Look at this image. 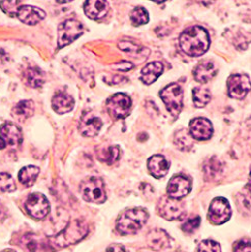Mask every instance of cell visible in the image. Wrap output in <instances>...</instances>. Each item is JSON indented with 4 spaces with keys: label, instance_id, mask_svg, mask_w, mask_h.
I'll return each mask as SVG.
<instances>
[{
    "label": "cell",
    "instance_id": "obj_1",
    "mask_svg": "<svg viewBox=\"0 0 251 252\" xmlns=\"http://www.w3.org/2000/svg\"><path fill=\"white\" fill-rule=\"evenodd\" d=\"M182 51L193 57L205 54L211 44L208 31L200 26H193L184 30L179 38Z\"/></svg>",
    "mask_w": 251,
    "mask_h": 252
},
{
    "label": "cell",
    "instance_id": "obj_2",
    "mask_svg": "<svg viewBox=\"0 0 251 252\" xmlns=\"http://www.w3.org/2000/svg\"><path fill=\"white\" fill-rule=\"evenodd\" d=\"M89 232L88 225L81 220H74L59 234L49 238V244L55 249L64 248L83 240Z\"/></svg>",
    "mask_w": 251,
    "mask_h": 252
},
{
    "label": "cell",
    "instance_id": "obj_3",
    "mask_svg": "<svg viewBox=\"0 0 251 252\" xmlns=\"http://www.w3.org/2000/svg\"><path fill=\"white\" fill-rule=\"evenodd\" d=\"M149 219V213L144 208H135L123 212L116 222V229L122 235L134 234L142 229Z\"/></svg>",
    "mask_w": 251,
    "mask_h": 252
},
{
    "label": "cell",
    "instance_id": "obj_4",
    "mask_svg": "<svg viewBox=\"0 0 251 252\" xmlns=\"http://www.w3.org/2000/svg\"><path fill=\"white\" fill-rule=\"evenodd\" d=\"M83 198L92 203H103L106 201L104 181L98 177H90L84 180L80 186Z\"/></svg>",
    "mask_w": 251,
    "mask_h": 252
},
{
    "label": "cell",
    "instance_id": "obj_5",
    "mask_svg": "<svg viewBox=\"0 0 251 252\" xmlns=\"http://www.w3.org/2000/svg\"><path fill=\"white\" fill-rule=\"evenodd\" d=\"M160 96L172 116L178 117L183 108V91L177 84H171L164 88Z\"/></svg>",
    "mask_w": 251,
    "mask_h": 252
},
{
    "label": "cell",
    "instance_id": "obj_6",
    "mask_svg": "<svg viewBox=\"0 0 251 252\" xmlns=\"http://www.w3.org/2000/svg\"><path fill=\"white\" fill-rule=\"evenodd\" d=\"M84 33L83 25L76 20H66L58 27V48L69 45Z\"/></svg>",
    "mask_w": 251,
    "mask_h": 252
},
{
    "label": "cell",
    "instance_id": "obj_7",
    "mask_svg": "<svg viewBox=\"0 0 251 252\" xmlns=\"http://www.w3.org/2000/svg\"><path fill=\"white\" fill-rule=\"evenodd\" d=\"M131 99L126 94L118 93L107 100V110L115 119H124L130 114Z\"/></svg>",
    "mask_w": 251,
    "mask_h": 252
},
{
    "label": "cell",
    "instance_id": "obj_8",
    "mask_svg": "<svg viewBox=\"0 0 251 252\" xmlns=\"http://www.w3.org/2000/svg\"><path fill=\"white\" fill-rule=\"evenodd\" d=\"M232 215L229 201L224 197L213 199L209 209L208 218L214 225H222L230 220Z\"/></svg>",
    "mask_w": 251,
    "mask_h": 252
},
{
    "label": "cell",
    "instance_id": "obj_9",
    "mask_svg": "<svg viewBox=\"0 0 251 252\" xmlns=\"http://www.w3.org/2000/svg\"><path fill=\"white\" fill-rule=\"evenodd\" d=\"M157 211L162 218L168 220H174L180 219L184 215L185 208L179 199L164 196L157 206Z\"/></svg>",
    "mask_w": 251,
    "mask_h": 252
},
{
    "label": "cell",
    "instance_id": "obj_10",
    "mask_svg": "<svg viewBox=\"0 0 251 252\" xmlns=\"http://www.w3.org/2000/svg\"><path fill=\"white\" fill-rule=\"evenodd\" d=\"M28 214L35 219H43L48 215L50 204L48 199L42 193L30 194L25 203Z\"/></svg>",
    "mask_w": 251,
    "mask_h": 252
},
{
    "label": "cell",
    "instance_id": "obj_11",
    "mask_svg": "<svg viewBox=\"0 0 251 252\" xmlns=\"http://www.w3.org/2000/svg\"><path fill=\"white\" fill-rule=\"evenodd\" d=\"M229 96L234 99H243L250 91V78L247 74H233L228 78Z\"/></svg>",
    "mask_w": 251,
    "mask_h": 252
},
{
    "label": "cell",
    "instance_id": "obj_12",
    "mask_svg": "<svg viewBox=\"0 0 251 252\" xmlns=\"http://www.w3.org/2000/svg\"><path fill=\"white\" fill-rule=\"evenodd\" d=\"M191 181L184 175L173 176L167 186L168 196L174 199H180L185 197L191 191Z\"/></svg>",
    "mask_w": 251,
    "mask_h": 252
},
{
    "label": "cell",
    "instance_id": "obj_13",
    "mask_svg": "<svg viewBox=\"0 0 251 252\" xmlns=\"http://www.w3.org/2000/svg\"><path fill=\"white\" fill-rule=\"evenodd\" d=\"M102 126L103 122L98 116L91 111H87L81 117L78 130L86 137H94L100 132Z\"/></svg>",
    "mask_w": 251,
    "mask_h": 252
},
{
    "label": "cell",
    "instance_id": "obj_14",
    "mask_svg": "<svg viewBox=\"0 0 251 252\" xmlns=\"http://www.w3.org/2000/svg\"><path fill=\"white\" fill-rule=\"evenodd\" d=\"M189 133L196 140H208L213 135V125L207 118H194L189 124Z\"/></svg>",
    "mask_w": 251,
    "mask_h": 252
},
{
    "label": "cell",
    "instance_id": "obj_15",
    "mask_svg": "<svg viewBox=\"0 0 251 252\" xmlns=\"http://www.w3.org/2000/svg\"><path fill=\"white\" fill-rule=\"evenodd\" d=\"M0 136L5 141L6 146L12 148L19 147L23 141V134L21 128L17 124L5 122L0 126Z\"/></svg>",
    "mask_w": 251,
    "mask_h": 252
},
{
    "label": "cell",
    "instance_id": "obj_16",
    "mask_svg": "<svg viewBox=\"0 0 251 252\" xmlns=\"http://www.w3.org/2000/svg\"><path fill=\"white\" fill-rule=\"evenodd\" d=\"M17 17L22 23L30 26H34L45 19L46 13L44 10L36 6L22 5L17 12Z\"/></svg>",
    "mask_w": 251,
    "mask_h": 252
},
{
    "label": "cell",
    "instance_id": "obj_17",
    "mask_svg": "<svg viewBox=\"0 0 251 252\" xmlns=\"http://www.w3.org/2000/svg\"><path fill=\"white\" fill-rule=\"evenodd\" d=\"M147 243L155 251H160L170 247L171 238L167 232L162 229H155L147 236Z\"/></svg>",
    "mask_w": 251,
    "mask_h": 252
},
{
    "label": "cell",
    "instance_id": "obj_18",
    "mask_svg": "<svg viewBox=\"0 0 251 252\" xmlns=\"http://www.w3.org/2000/svg\"><path fill=\"white\" fill-rule=\"evenodd\" d=\"M148 168L150 173L155 178L160 179L168 174L170 163L167 161L164 156L154 155L148 161Z\"/></svg>",
    "mask_w": 251,
    "mask_h": 252
},
{
    "label": "cell",
    "instance_id": "obj_19",
    "mask_svg": "<svg viewBox=\"0 0 251 252\" xmlns=\"http://www.w3.org/2000/svg\"><path fill=\"white\" fill-rule=\"evenodd\" d=\"M84 10L89 19L100 20L108 13L109 6L106 1L102 0H91L84 4Z\"/></svg>",
    "mask_w": 251,
    "mask_h": 252
},
{
    "label": "cell",
    "instance_id": "obj_20",
    "mask_svg": "<svg viewBox=\"0 0 251 252\" xmlns=\"http://www.w3.org/2000/svg\"><path fill=\"white\" fill-rule=\"evenodd\" d=\"M52 107L58 114H65L70 112L74 107V100L64 92L57 93L52 99Z\"/></svg>",
    "mask_w": 251,
    "mask_h": 252
},
{
    "label": "cell",
    "instance_id": "obj_21",
    "mask_svg": "<svg viewBox=\"0 0 251 252\" xmlns=\"http://www.w3.org/2000/svg\"><path fill=\"white\" fill-rule=\"evenodd\" d=\"M195 81L200 84H206L217 74V68L212 61H201L194 69Z\"/></svg>",
    "mask_w": 251,
    "mask_h": 252
},
{
    "label": "cell",
    "instance_id": "obj_22",
    "mask_svg": "<svg viewBox=\"0 0 251 252\" xmlns=\"http://www.w3.org/2000/svg\"><path fill=\"white\" fill-rule=\"evenodd\" d=\"M164 70V65L159 61H154L149 63L142 70L140 80L146 85H152L155 83L158 77L162 74Z\"/></svg>",
    "mask_w": 251,
    "mask_h": 252
},
{
    "label": "cell",
    "instance_id": "obj_23",
    "mask_svg": "<svg viewBox=\"0 0 251 252\" xmlns=\"http://www.w3.org/2000/svg\"><path fill=\"white\" fill-rule=\"evenodd\" d=\"M34 113H35V104L31 100L22 101L19 104L15 105L14 108L12 109L13 117L20 121H25L28 118L32 117Z\"/></svg>",
    "mask_w": 251,
    "mask_h": 252
},
{
    "label": "cell",
    "instance_id": "obj_24",
    "mask_svg": "<svg viewBox=\"0 0 251 252\" xmlns=\"http://www.w3.org/2000/svg\"><path fill=\"white\" fill-rule=\"evenodd\" d=\"M25 83L32 88H41L45 83V76L41 69L30 67L24 73Z\"/></svg>",
    "mask_w": 251,
    "mask_h": 252
},
{
    "label": "cell",
    "instance_id": "obj_25",
    "mask_svg": "<svg viewBox=\"0 0 251 252\" xmlns=\"http://www.w3.org/2000/svg\"><path fill=\"white\" fill-rule=\"evenodd\" d=\"M121 157V150L118 146H110L103 148L98 152V158L101 162H104L108 165H113L119 161Z\"/></svg>",
    "mask_w": 251,
    "mask_h": 252
},
{
    "label": "cell",
    "instance_id": "obj_26",
    "mask_svg": "<svg viewBox=\"0 0 251 252\" xmlns=\"http://www.w3.org/2000/svg\"><path fill=\"white\" fill-rule=\"evenodd\" d=\"M39 173H40V169L38 167H35V166L24 167L19 173V180L25 186L30 187L36 182Z\"/></svg>",
    "mask_w": 251,
    "mask_h": 252
},
{
    "label": "cell",
    "instance_id": "obj_27",
    "mask_svg": "<svg viewBox=\"0 0 251 252\" xmlns=\"http://www.w3.org/2000/svg\"><path fill=\"white\" fill-rule=\"evenodd\" d=\"M174 144L176 148L182 152L189 151L193 147V140L189 133L186 129H180L175 133Z\"/></svg>",
    "mask_w": 251,
    "mask_h": 252
},
{
    "label": "cell",
    "instance_id": "obj_28",
    "mask_svg": "<svg viewBox=\"0 0 251 252\" xmlns=\"http://www.w3.org/2000/svg\"><path fill=\"white\" fill-rule=\"evenodd\" d=\"M192 96H193L194 105L197 108H203L210 103L211 98H212V94L209 89L197 87V88H194V90L192 92Z\"/></svg>",
    "mask_w": 251,
    "mask_h": 252
},
{
    "label": "cell",
    "instance_id": "obj_29",
    "mask_svg": "<svg viewBox=\"0 0 251 252\" xmlns=\"http://www.w3.org/2000/svg\"><path fill=\"white\" fill-rule=\"evenodd\" d=\"M118 47L120 50L126 52L132 56H144L147 58L148 54H145V51H149L147 48H144V47H140L139 45L132 43L130 41H121L118 44Z\"/></svg>",
    "mask_w": 251,
    "mask_h": 252
},
{
    "label": "cell",
    "instance_id": "obj_30",
    "mask_svg": "<svg viewBox=\"0 0 251 252\" xmlns=\"http://www.w3.org/2000/svg\"><path fill=\"white\" fill-rule=\"evenodd\" d=\"M130 20L134 26H142L149 22V13L144 7H135L130 13Z\"/></svg>",
    "mask_w": 251,
    "mask_h": 252
},
{
    "label": "cell",
    "instance_id": "obj_31",
    "mask_svg": "<svg viewBox=\"0 0 251 252\" xmlns=\"http://www.w3.org/2000/svg\"><path fill=\"white\" fill-rule=\"evenodd\" d=\"M15 183L12 177L7 173H0V194L4 192H12L15 190Z\"/></svg>",
    "mask_w": 251,
    "mask_h": 252
},
{
    "label": "cell",
    "instance_id": "obj_32",
    "mask_svg": "<svg viewBox=\"0 0 251 252\" xmlns=\"http://www.w3.org/2000/svg\"><path fill=\"white\" fill-rule=\"evenodd\" d=\"M20 1H2L0 2V7L9 17H17V12L20 8Z\"/></svg>",
    "mask_w": 251,
    "mask_h": 252
},
{
    "label": "cell",
    "instance_id": "obj_33",
    "mask_svg": "<svg viewBox=\"0 0 251 252\" xmlns=\"http://www.w3.org/2000/svg\"><path fill=\"white\" fill-rule=\"evenodd\" d=\"M198 252H222L221 246L216 241L213 240H203L199 243Z\"/></svg>",
    "mask_w": 251,
    "mask_h": 252
},
{
    "label": "cell",
    "instance_id": "obj_34",
    "mask_svg": "<svg viewBox=\"0 0 251 252\" xmlns=\"http://www.w3.org/2000/svg\"><path fill=\"white\" fill-rule=\"evenodd\" d=\"M199 225H200V218L194 217V218L186 220L185 222L181 225V229L185 233H192L199 227Z\"/></svg>",
    "mask_w": 251,
    "mask_h": 252
},
{
    "label": "cell",
    "instance_id": "obj_35",
    "mask_svg": "<svg viewBox=\"0 0 251 252\" xmlns=\"http://www.w3.org/2000/svg\"><path fill=\"white\" fill-rule=\"evenodd\" d=\"M234 252H250V241L241 240L234 247Z\"/></svg>",
    "mask_w": 251,
    "mask_h": 252
},
{
    "label": "cell",
    "instance_id": "obj_36",
    "mask_svg": "<svg viewBox=\"0 0 251 252\" xmlns=\"http://www.w3.org/2000/svg\"><path fill=\"white\" fill-rule=\"evenodd\" d=\"M112 68L114 69H118V70H124V71H127L129 69L132 68V64L129 62H125V61H122L120 63H117V64H113Z\"/></svg>",
    "mask_w": 251,
    "mask_h": 252
},
{
    "label": "cell",
    "instance_id": "obj_37",
    "mask_svg": "<svg viewBox=\"0 0 251 252\" xmlns=\"http://www.w3.org/2000/svg\"><path fill=\"white\" fill-rule=\"evenodd\" d=\"M105 252H126V250H125L124 247L121 245L113 244L111 246H109Z\"/></svg>",
    "mask_w": 251,
    "mask_h": 252
},
{
    "label": "cell",
    "instance_id": "obj_38",
    "mask_svg": "<svg viewBox=\"0 0 251 252\" xmlns=\"http://www.w3.org/2000/svg\"><path fill=\"white\" fill-rule=\"evenodd\" d=\"M5 147H6L5 141L2 139L1 136H0V150H3Z\"/></svg>",
    "mask_w": 251,
    "mask_h": 252
},
{
    "label": "cell",
    "instance_id": "obj_39",
    "mask_svg": "<svg viewBox=\"0 0 251 252\" xmlns=\"http://www.w3.org/2000/svg\"><path fill=\"white\" fill-rule=\"evenodd\" d=\"M3 252H15V251H13V250H10V249H7V250H4Z\"/></svg>",
    "mask_w": 251,
    "mask_h": 252
}]
</instances>
